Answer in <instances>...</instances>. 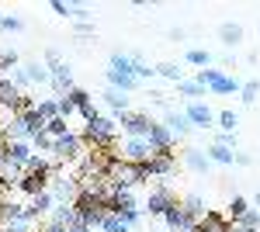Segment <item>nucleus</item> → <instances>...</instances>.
Wrapping results in <instances>:
<instances>
[{
	"mask_svg": "<svg viewBox=\"0 0 260 232\" xmlns=\"http://www.w3.org/2000/svg\"><path fill=\"white\" fill-rule=\"evenodd\" d=\"M108 180H115L118 187H139L142 180H149L146 170H142V163H128V159H115L111 163V170H108Z\"/></svg>",
	"mask_w": 260,
	"mask_h": 232,
	"instance_id": "obj_1",
	"label": "nucleus"
},
{
	"mask_svg": "<svg viewBox=\"0 0 260 232\" xmlns=\"http://www.w3.org/2000/svg\"><path fill=\"white\" fill-rule=\"evenodd\" d=\"M198 83L215 90V94H240V87H243L236 77H225L222 70H198Z\"/></svg>",
	"mask_w": 260,
	"mask_h": 232,
	"instance_id": "obj_2",
	"label": "nucleus"
},
{
	"mask_svg": "<svg viewBox=\"0 0 260 232\" xmlns=\"http://www.w3.org/2000/svg\"><path fill=\"white\" fill-rule=\"evenodd\" d=\"M83 156H87V146H83V139L80 136H62V139H56V159L59 163H80Z\"/></svg>",
	"mask_w": 260,
	"mask_h": 232,
	"instance_id": "obj_3",
	"label": "nucleus"
},
{
	"mask_svg": "<svg viewBox=\"0 0 260 232\" xmlns=\"http://www.w3.org/2000/svg\"><path fill=\"white\" fill-rule=\"evenodd\" d=\"M49 194L56 197V205H73L77 197H80V187H77V177H56L52 184H49Z\"/></svg>",
	"mask_w": 260,
	"mask_h": 232,
	"instance_id": "obj_4",
	"label": "nucleus"
},
{
	"mask_svg": "<svg viewBox=\"0 0 260 232\" xmlns=\"http://www.w3.org/2000/svg\"><path fill=\"white\" fill-rule=\"evenodd\" d=\"M153 125H156V121H153L149 115H139V111H125V115H121V128H125L132 139H146Z\"/></svg>",
	"mask_w": 260,
	"mask_h": 232,
	"instance_id": "obj_5",
	"label": "nucleus"
},
{
	"mask_svg": "<svg viewBox=\"0 0 260 232\" xmlns=\"http://www.w3.org/2000/svg\"><path fill=\"white\" fill-rule=\"evenodd\" d=\"M49 83L56 87V94H59V97H66V94H73V90H77V87H73V73H70V66H66L62 59L49 66Z\"/></svg>",
	"mask_w": 260,
	"mask_h": 232,
	"instance_id": "obj_6",
	"label": "nucleus"
},
{
	"mask_svg": "<svg viewBox=\"0 0 260 232\" xmlns=\"http://www.w3.org/2000/svg\"><path fill=\"white\" fill-rule=\"evenodd\" d=\"M174 205H177V194L170 191V187H156V191H149L146 212H149V215H167Z\"/></svg>",
	"mask_w": 260,
	"mask_h": 232,
	"instance_id": "obj_7",
	"label": "nucleus"
},
{
	"mask_svg": "<svg viewBox=\"0 0 260 232\" xmlns=\"http://www.w3.org/2000/svg\"><path fill=\"white\" fill-rule=\"evenodd\" d=\"M174 167H177V156L174 153H156L153 159L142 163L146 177H167V174H174Z\"/></svg>",
	"mask_w": 260,
	"mask_h": 232,
	"instance_id": "obj_8",
	"label": "nucleus"
},
{
	"mask_svg": "<svg viewBox=\"0 0 260 232\" xmlns=\"http://www.w3.org/2000/svg\"><path fill=\"white\" fill-rule=\"evenodd\" d=\"M146 142H149L153 156H156V153H174V136H170V128H167V125H153V128H149V136H146Z\"/></svg>",
	"mask_w": 260,
	"mask_h": 232,
	"instance_id": "obj_9",
	"label": "nucleus"
},
{
	"mask_svg": "<svg viewBox=\"0 0 260 232\" xmlns=\"http://www.w3.org/2000/svg\"><path fill=\"white\" fill-rule=\"evenodd\" d=\"M121 159H128V163H146V159H153V149H149L146 139H128V142L121 146Z\"/></svg>",
	"mask_w": 260,
	"mask_h": 232,
	"instance_id": "obj_10",
	"label": "nucleus"
},
{
	"mask_svg": "<svg viewBox=\"0 0 260 232\" xmlns=\"http://www.w3.org/2000/svg\"><path fill=\"white\" fill-rule=\"evenodd\" d=\"M198 232H233V225L222 212H205V218L198 222Z\"/></svg>",
	"mask_w": 260,
	"mask_h": 232,
	"instance_id": "obj_11",
	"label": "nucleus"
},
{
	"mask_svg": "<svg viewBox=\"0 0 260 232\" xmlns=\"http://www.w3.org/2000/svg\"><path fill=\"white\" fill-rule=\"evenodd\" d=\"M184 115H187V121H191V125H201V128H208V125L215 121V115L208 111V104H201V101H194Z\"/></svg>",
	"mask_w": 260,
	"mask_h": 232,
	"instance_id": "obj_12",
	"label": "nucleus"
},
{
	"mask_svg": "<svg viewBox=\"0 0 260 232\" xmlns=\"http://www.w3.org/2000/svg\"><path fill=\"white\" fill-rule=\"evenodd\" d=\"M4 153L11 156L14 163H21V167H28V163L35 159V153H31V146H28V142H7V146H4Z\"/></svg>",
	"mask_w": 260,
	"mask_h": 232,
	"instance_id": "obj_13",
	"label": "nucleus"
},
{
	"mask_svg": "<svg viewBox=\"0 0 260 232\" xmlns=\"http://www.w3.org/2000/svg\"><path fill=\"white\" fill-rule=\"evenodd\" d=\"M18 97H21V90L11 83L7 77H0V108H7L11 115H14V104H18Z\"/></svg>",
	"mask_w": 260,
	"mask_h": 232,
	"instance_id": "obj_14",
	"label": "nucleus"
},
{
	"mask_svg": "<svg viewBox=\"0 0 260 232\" xmlns=\"http://www.w3.org/2000/svg\"><path fill=\"white\" fill-rule=\"evenodd\" d=\"M163 222H167V229H170V232H184V225H187V212H184V205L177 201L170 212L163 215Z\"/></svg>",
	"mask_w": 260,
	"mask_h": 232,
	"instance_id": "obj_15",
	"label": "nucleus"
},
{
	"mask_svg": "<svg viewBox=\"0 0 260 232\" xmlns=\"http://www.w3.org/2000/svg\"><path fill=\"white\" fill-rule=\"evenodd\" d=\"M108 83H111L115 90H121V94H128V90L139 87V80H136V77H128V73H115V70H108Z\"/></svg>",
	"mask_w": 260,
	"mask_h": 232,
	"instance_id": "obj_16",
	"label": "nucleus"
},
{
	"mask_svg": "<svg viewBox=\"0 0 260 232\" xmlns=\"http://www.w3.org/2000/svg\"><path fill=\"white\" fill-rule=\"evenodd\" d=\"M167 128H170V136H187L191 132V121H187L184 111H170L167 115Z\"/></svg>",
	"mask_w": 260,
	"mask_h": 232,
	"instance_id": "obj_17",
	"label": "nucleus"
},
{
	"mask_svg": "<svg viewBox=\"0 0 260 232\" xmlns=\"http://www.w3.org/2000/svg\"><path fill=\"white\" fill-rule=\"evenodd\" d=\"M184 163H187L194 174H205L212 159H208V153H201V149H184Z\"/></svg>",
	"mask_w": 260,
	"mask_h": 232,
	"instance_id": "obj_18",
	"label": "nucleus"
},
{
	"mask_svg": "<svg viewBox=\"0 0 260 232\" xmlns=\"http://www.w3.org/2000/svg\"><path fill=\"white\" fill-rule=\"evenodd\" d=\"M180 205H184V212H187V218H191V222H201V218H205V201H201L198 194H187Z\"/></svg>",
	"mask_w": 260,
	"mask_h": 232,
	"instance_id": "obj_19",
	"label": "nucleus"
},
{
	"mask_svg": "<svg viewBox=\"0 0 260 232\" xmlns=\"http://www.w3.org/2000/svg\"><path fill=\"white\" fill-rule=\"evenodd\" d=\"M101 97H104V101H108V108H115L118 115L128 111V94H121V90H115V87H111V90H104Z\"/></svg>",
	"mask_w": 260,
	"mask_h": 232,
	"instance_id": "obj_20",
	"label": "nucleus"
},
{
	"mask_svg": "<svg viewBox=\"0 0 260 232\" xmlns=\"http://www.w3.org/2000/svg\"><path fill=\"white\" fill-rule=\"evenodd\" d=\"M24 73L31 83H49V66H42L39 59H31V62H24Z\"/></svg>",
	"mask_w": 260,
	"mask_h": 232,
	"instance_id": "obj_21",
	"label": "nucleus"
},
{
	"mask_svg": "<svg viewBox=\"0 0 260 232\" xmlns=\"http://www.w3.org/2000/svg\"><path fill=\"white\" fill-rule=\"evenodd\" d=\"M208 159H212V163H222V167H229V163H236V153H233L229 146H212V149H208Z\"/></svg>",
	"mask_w": 260,
	"mask_h": 232,
	"instance_id": "obj_22",
	"label": "nucleus"
},
{
	"mask_svg": "<svg viewBox=\"0 0 260 232\" xmlns=\"http://www.w3.org/2000/svg\"><path fill=\"white\" fill-rule=\"evenodd\" d=\"M101 229H104V232H128V229H132V222H128L125 215H108Z\"/></svg>",
	"mask_w": 260,
	"mask_h": 232,
	"instance_id": "obj_23",
	"label": "nucleus"
},
{
	"mask_svg": "<svg viewBox=\"0 0 260 232\" xmlns=\"http://www.w3.org/2000/svg\"><path fill=\"white\" fill-rule=\"evenodd\" d=\"M219 39L233 49L236 42H243V28H240V24H222V28H219Z\"/></svg>",
	"mask_w": 260,
	"mask_h": 232,
	"instance_id": "obj_24",
	"label": "nucleus"
},
{
	"mask_svg": "<svg viewBox=\"0 0 260 232\" xmlns=\"http://www.w3.org/2000/svg\"><path fill=\"white\" fill-rule=\"evenodd\" d=\"M153 70H156L163 80H174V83H180V80H184V70H180L177 62H160V66H153Z\"/></svg>",
	"mask_w": 260,
	"mask_h": 232,
	"instance_id": "obj_25",
	"label": "nucleus"
},
{
	"mask_svg": "<svg viewBox=\"0 0 260 232\" xmlns=\"http://www.w3.org/2000/svg\"><path fill=\"white\" fill-rule=\"evenodd\" d=\"M111 70H115V73L136 77V73H132V56H125V52H111Z\"/></svg>",
	"mask_w": 260,
	"mask_h": 232,
	"instance_id": "obj_26",
	"label": "nucleus"
},
{
	"mask_svg": "<svg viewBox=\"0 0 260 232\" xmlns=\"http://www.w3.org/2000/svg\"><path fill=\"white\" fill-rule=\"evenodd\" d=\"M177 94L180 97H201V94H205V87H201L198 80H180V83H177Z\"/></svg>",
	"mask_w": 260,
	"mask_h": 232,
	"instance_id": "obj_27",
	"label": "nucleus"
},
{
	"mask_svg": "<svg viewBox=\"0 0 260 232\" xmlns=\"http://www.w3.org/2000/svg\"><path fill=\"white\" fill-rule=\"evenodd\" d=\"M257 94H260V83H257V80H250V83H243V87H240V101H243V104H253Z\"/></svg>",
	"mask_w": 260,
	"mask_h": 232,
	"instance_id": "obj_28",
	"label": "nucleus"
},
{
	"mask_svg": "<svg viewBox=\"0 0 260 232\" xmlns=\"http://www.w3.org/2000/svg\"><path fill=\"white\" fill-rule=\"evenodd\" d=\"M246 212H250L246 197H233V205H229V218H233V222H240V218H243Z\"/></svg>",
	"mask_w": 260,
	"mask_h": 232,
	"instance_id": "obj_29",
	"label": "nucleus"
},
{
	"mask_svg": "<svg viewBox=\"0 0 260 232\" xmlns=\"http://www.w3.org/2000/svg\"><path fill=\"white\" fill-rule=\"evenodd\" d=\"M187 62H191V66H208V62H212V52H208V49H191V52H187Z\"/></svg>",
	"mask_w": 260,
	"mask_h": 232,
	"instance_id": "obj_30",
	"label": "nucleus"
},
{
	"mask_svg": "<svg viewBox=\"0 0 260 232\" xmlns=\"http://www.w3.org/2000/svg\"><path fill=\"white\" fill-rule=\"evenodd\" d=\"M219 125H222V132H236L240 115H236V111H222V115H219Z\"/></svg>",
	"mask_w": 260,
	"mask_h": 232,
	"instance_id": "obj_31",
	"label": "nucleus"
},
{
	"mask_svg": "<svg viewBox=\"0 0 260 232\" xmlns=\"http://www.w3.org/2000/svg\"><path fill=\"white\" fill-rule=\"evenodd\" d=\"M45 132H49L52 139H62V136H70V128H66V118H52Z\"/></svg>",
	"mask_w": 260,
	"mask_h": 232,
	"instance_id": "obj_32",
	"label": "nucleus"
},
{
	"mask_svg": "<svg viewBox=\"0 0 260 232\" xmlns=\"http://www.w3.org/2000/svg\"><path fill=\"white\" fill-rule=\"evenodd\" d=\"M39 115L45 118V121L59 118V104H56V101H39Z\"/></svg>",
	"mask_w": 260,
	"mask_h": 232,
	"instance_id": "obj_33",
	"label": "nucleus"
},
{
	"mask_svg": "<svg viewBox=\"0 0 260 232\" xmlns=\"http://www.w3.org/2000/svg\"><path fill=\"white\" fill-rule=\"evenodd\" d=\"M31 142H35L39 149H45V153H56V139L49 136V132H39V136L31 139Z\"/></svg>",
	"mask_w": 260,
	"mask_h": 232,
	"instance_id": "obj_34",
	"label": "nucleus"
},
{
	"mask_svg": "<svg viewBox=\"0 0 260 232\" xmlns=\"http://www.w3.org/2000/svg\"><path fill=\"white\" fill-rule=\"evenodd\" d=\"M56 104H59V118H70V115H73V111H77V101H73V97H70V94H66V97H59Z\"/></svg>",
	"mask_w": 260,
	"mask_h": 232,
	"instance_id": "obj_35",
	"label": "nucleus"
},
{
	"mask_svg": "<svg viewBox=\"0 0 260 232\" xmlns=\"http://www.w3.org/2000/svg\"><path fill=\"white\" fill-rule=\"evenodd\" d=\"M257 225H260V212H253V208H250V212L240 218V229H257Z\"/></svg>",
	"mask_w": 260,
	"mask_h": 232,
	"instance_id": "obj_36",
	"label": "nucleus"
},
{
	"mask_svg": "<svg viewBox=\"0 0 260 232\" xmlns=\"http://www.w3.org/2000/svg\"><path fill=\"white\" fill-rule=\"evenodd\" d=\"M21 28H24L21 18H0V31H21Z\"/></svg>",
	"mask_w": 260,
	"mask_h": 232,
	"instance_id": "obj_37",
	"label": "nucleus"
},
{
	"mask_svg": "<svg viewBox=\"0 0 260 232\" xmlns=\"http://www.w3.org/2000/svg\"><path fill=\"white\" fill-rule=\"evenodd\" d=\"M52 11H56V14H62V18H73L77 4H62V0H52Z\"/></svg>",
	"mask_w": 260,
	"mask_h": 232,
	"instance_id": "obj_38",
	"label": "nucleus"
},
{
	"mask_svg": "<svg viewBox=\"0 0 260 232\" xmlns=\"http://www.w3.org/2000/svg\"><path fill=\"white\" fill-rule=\"evenodd\" d=\"M11 83H14V87H28V83H31V80H28V73H24V70H14V73H11Z\"/></svg>",
	"mask_w": 260,
	"mask_h": 232,
	"instance_id": "obj_39",
	"label": "nucleus"
},
{
	"mask_svg": "<svg viewBox=\"0 0 260 232\" xmlns=\"http://www.w3.org/2000/svg\"><path fill=\"white\" fill-rule=\"evenodd\" d=\"M18 66V56L14 52H0V70H14Z\"/></svg>",
	"mask_w": 260,
	"mask_h": 232,
	"instance_id": "obj_40",
	"label": "nucleus"
},
{
	"mask_svg": "<svg viewBox=\"0 0 260 232\" xmlns=\"http://www.w3.org/2000/svg\"><path fill=\"white\" fill-rule=\"evenodd\" d=\"M80 115L87 118V121H94V118H98V108H94V101H87V104H80Z\"/></svg>",
	"mask_w": 260,
	"mask_h": 232,
	"instance_id": "obj_41",
	"label": "nucleus"
},
{
	"mask_svg": "<svg viewBox=\"0 0 260 232\" xmlns=\"http://www.w3.org/2000/svg\"><path fill=\"white\" fill-rule=\"evenodd\" d=\"M215 146H229V149H233V146H236V136H233V132H222V136L215 139Z\"/></svg>",
	"mask_w": 260,
	"mask_h": 232,
	"instance_id": "obj_42",
	"label": "nucleus"
},
{
	"mask_svg": "<svg viewBox=\"0 0 260 232\" xmlns=\"http://www.w3.org/2000/svg\"><path fill=\"white\" fill-rule=\"evenodd\" d=\"M73 101H77V111H80V104H87V101H90V94H87V90H80V87H77V90H73Z\"/></svg>",
	"mask_w": 260,
	"mask_h": 232,
	"instance_id": "obj_43",
	"label": "nucleus"
},
{
	"mask_svg": "<svg viewBox=\"0 0 260 232\" xmlns=\"http://www.w3.org/2000/svg\"><path fill=\"white\" fill-rule=\"evenodd\" d=\"M77 39H94V24H77Z\"/></svg>",
	"mask_w": 260,
	"mask_h": 232,
	"instance_id": "obj_44",
	"label": "nucleus"
},
{
	"mask_svg": "<svg viewBox=\"0 0 260 232\" xmlns=\"http://www.w3.org/2000/svg\"><path fill=\"white\" fill-rule=\"evenodd\" d=\"M42 232H70V229H66V225H59V222H52V218H49V222L42 225Z\"/></svg>",
	"mask_w": 260,
	"mask_h": 232,
	"instance_id": "obj_45",
	"label": "nucleus"
},
{
	"mask_svg": "<svg viewBox=\"0 0 260 232\" xmlns=\"http://www.w3.org/2000/svg\"><path fill=\"white\" fill-rule=\"evenodd\" d=\"M236 163L240 167H250V153H236Z\"/></svg>",
	"mask_w": 260,
	"mask_h": 232,
	"instance_id": "obj_46",
	"label": "nucleus"
},
{
	"mask_svg": "<svg viewBox=\"0 0 260 232\" xmlns=\"http://www.w3.org/2000/svg\"><path fill=\"white\" fill-rule=\"evenodd\" d=\"M253 205H257V212H260V194H257V201H253Z\"/></svg>",
	"mask_w": 260,
	"mask_h": 232,
	"instance_id": "obj_47",
	"label": "nucleus"
},
{
	"mask_svg": "<svg viewBox=\"0 0 260 232\" xmlns=\"http://www.w3.org/2000/svg\"><path fill=\"white\" fill-rule=\"evenodd\" d=\"M236 232H257V229H236Z\"/></svg>",
	"mask_w": 260,
	"mask_h": 232,
	"instance_id": "obj_48",
	"label": "nucleus"
},
{
	"mask_svg": "<svg viewBox=\"0 0 260 232\" xmlns=\"http://www.w3.org/2000/svg\"><path fill=\"white\" fill-rule=\"evenodd\" d=\"M0 125H4V121H0Z\"/></svg>",
	"mask_w": 260,
	"mask_h": 232,
	"instance_id": "obj_49",
	"label": "nucleus"
}]
</instances>
